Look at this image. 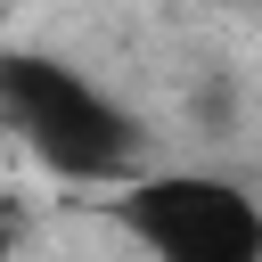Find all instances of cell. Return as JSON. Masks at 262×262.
<instances>
[{
  "instance_id": "1",
  "label": "cell",
  "mask_w": 262,
  "mask_h": 262,
  "mask_svg": "<svg viewBox=\"0 0 262 262\" xmlns=\"http://www.w3.org/2000/svg\"><path fill=\"white\" fill-rule=\"evenodd\" d=\"M0 123L41 172L74 188H123L147 172V123L57 49H0Z\"/></svg>"
},
{
  "instance_id": "2",
  "label": "cell",
  "mask_w": 262,
  "mask_h": 262,
  "mask_svg": "<svg viewBox=\"0 0 262 262\" xmlns=\"http://www.w3.org/2000/svg\"><path fill=\"white\" fill-rule=\"evenodd\" d=\"M147 262H262V196L213 164H147L98 196Z\"/></svg>"
}]
</instances>
